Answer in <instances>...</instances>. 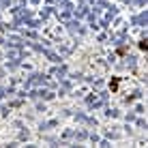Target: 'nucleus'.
Wrapping results in <instances>:
<instances>
[{"label":"nucleus","instance_id":"nucleus-1","mask_svg":"<svg viewBox=\"0 0 148 148\" xmlns=\"http://www.w3.org/2000/svg\"><path fill=\"white\" fill-rule=\"evenodd\" d=\"M118 84H120V77H114L110 82V88H112V92H116V90H118Z\"/></svg>","mask_w":148,"mask_h":148},{"label":"nucleus","instance_id":"nucleus-2","mask_svg":"<svg viewBox=\"0 0 148 148\" xmlns=\"http://www.w3.org/2000/svg\"><path fill=\"white\" fill-rule=\"evenodd\" d=\"M140 49H142V52H146V49H148V39H142L140 41Z\"/></svg>","mask_w":148,"mask_h":148}]
</instances>
